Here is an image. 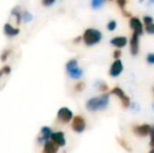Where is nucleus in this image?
<instances>
[{
	"instance_id": "obj_6",
	"label": "nucleus",
	"mask_w": 154,
	"mask_h": 153,
	"mask_svg": "<svg viewBox=\"0 0 154 153\" xmlns=\"http://www.w3.org/2000/svg\"><path fill=\"white\" fill-rule=\"evenodd\" d=\"M111 93L112 94H116V96H119V98L122 100V103H123V106L125 107V108H127V107H129L130 105V99L128 98L127 96H126L125 93H124V91L122 89H121L120 87H114L113 89L111 90Z\"/></svg>"
},
{
	"instance_id": "obj_1",
	"label": "nucleus",
	"mask_w": 154,
	"mask_h": 153,
	"mask_svg": "<svg viewBox=\"0 0 154 153\" xmlns=\"http://www.w3.org/2000/svg\"><path fill=\"white\" fill-rule=\"evenodd\" d=\"M108 103H109V96L108 94H102L101 96L88 100L87 103H86V108L89 111L103 110L108 106Z\"/></svg>"
},
{
	"instance_id": "obj_21",
	"label": "nucleus",
	"mask_w": 154,
	"mask_h": 153,
	"mask_svg": "<svg viewBox=\"0 0 154 153\" xmlns=\"http://www.w3.org/2000/svg\"><path fill=\"white\" fill-rule=\"evenodd\" d=\"M116 2H118V5L120 6L123 11H125V5H126V3H127V0H116Z\"/></svg>"
},
{
	"instance_id": "obj_23",
	"label": "nucleus",
	"mask_w": 154,
	"mask_h": 153,
	"mask_svg": "<svg viewBox=\"0 0 154 153\" xmlns=\"http://www.w3.org/2000/svg\"><path fill=\"white\" fill-rule=\"evenodd\" d=\"M150 135H151V142H150V145L152 146V148H154V126H153V127H151Z\"/></svg>"
},
{
	"instance_id": "obj_18",
	"label": "nucleus",
	"mask_w": 154,
	"mask_h": 153,
	"mask_svg": "<svg viewBox=\"0 0 154 153\" xmlns=\"http://www.w3.org/2000/svg\"><path fill=\"white\" fill-rule=\"evenodd\" d=\"M23 20H24L25 22H29V21L32 20V16L27 12V11H24V12H23Z\"/></svg>"
},
{
	"instance_id": "obj_33",
	"label": "nucleus",
	"mask_w": 154,
	"mask_h": 153,
	"mask_svg": "<svg viewBox=\"0 0 154 153\" xmlns=\"http://www.w3.org/2000/svg\"><path fill=\"white\" fill-rule=\"evenodd\" d=\"M80 40H81V38L79 37V38H77V39H75V42H79Z\"/></svg>"
},
{
	"instance_id": "obj_17",
	"label": "nucleus",
	"mask_w": 154,
	"mask_h": 153,
	"mask_svg": "<svg viewBox=\"0 0 154 153\" xmlns=\"http://www.w3.org/2000/svg\"><path fill=\"white\" fill-rule=\"evenodd\" d=\"M146 31H147V33H149V34H154V23L153 22H150V23H146Z\"/></svg>"
},
{
	"instance_id": "obj_27",
	"label": "nucleus",
	"mask_w": 154,
	"mask_h": 153,
	"mask_svg": "<svg viewBox=\"0 0 154 153\" xmlns=\"http://www.w3.org/2000/svg\"><path fill=\"white\" fill-rule=\"evenodd\" d=\"M119 143H120L121 145H122L126 150H129V151H130V150H131V149H130V148L127 146V144H126V142H125V141H123V139H119Z\"/></svg>"
},
{
	"instance_id": "obj_10",
	"label": "nucleus",
	"mask_w": 154,
	"mask_h": 153,
	"mask_svg": "<svg viewBox=\"0 0 154 153\" xmlns=\"http://www.w3.org/2000/svg\"><path fill=\"white\" fill-rule=\"evenodd\" d=\"M51 141H54L55 143H57L59 146H65V137H64V133L59 131V132H55V133H51Z\"/></svg>"
},
{
	"instance_id": "obj_26",
	"label": "nucleus",
	"mask_w": 154,
	"mask_h": 153,
	"mask_svg": "<svg viewBox=\"0 0 154 153\" xmlns=\"http://www.w3.org/2000/svg\"><path fill=\"white\" fill-rule=\"evenodd\" d=\"M147 61H148V63H150V64H154V54H150V55H148V57H147Z\"/></svg>"
},
{
	"instance_id": "obj_32",
	"label": "nucleus",
	"mask_w": 154,
	"mask_h": 153,
	"mask_svg": "<svg viewBox=\"0 0 154 153\" xmlns=\"http://www.w3.org/2000/svg\"><path fill=\"white\" fill-rule=\"evenodd\" d=\"M3 74H4V70H3V68H2V69H0V78H1V76Z\"/></svg>"
},
{
	"instance_id": "obj_25",
	"label": "nucleus",
	"mask_w": 154,
	"mask_h": 153,
	"mask_svg": "<svg viewBox=\"0 0 154 153\" xmlns=\"http://www.w3.org/2000/svg\"><path fill=\"white\" fill-rule=\"evenodd\" d=\"M10 53H11L10 50H4V51H3V54L1 55V61H5L6 58H8V55H10Z\"/></svg>"
},
{
	"instance_id": "obj_15",
	"label": "nucleus",
	"mask_w": 154,
	"mask_h": 153,
	"mask_svg": "<svg viewBox=\"0 0 154 153\" xmlns=\"http://www.w3.org/2000/svg\"><path fill=\"white\" fill-rule=\"evenodd\" d=\"M111 44L116 47H124L127 44V39L125 37H116L111 40Z\"/></svg>"
},
{
	"instance_id": "obj_35",
	"label": "nucleus",
	"mask_w": 154,
	"mask_h": 153,
	"mask_svg": "<svg viewBox=\"0 0 154 153\" xmlns=\"http://www.w3.org/2000/svg\"><path fill=\"white\" fill-rule=\"evenodd\" d=\"M140 1H143V0H140Z\"/></svg>"
},
{
	"instance_id": "obj_30",
	"label": "nucleus",
	"mask_w": 154,
	"mask_h": 153,
	"mask_svg": "<svg viewBox=\"0 0 154 153\" xmlns=\"http://www.w3.org/2000/svg\"><path fill=\"white\" fill-rule=\"evenodd\" d=\"M3 70H4V74H10V72H11V67L8 65H6V66H4V67H3Z\"/></svg>"
},
{
	"instance_id": "obj_9",
	"label": "nucleus",
	"mask_w": 154,
	"mask_h": 153,
	"mask_svg": "<svg viewBox=\"0 0 154 153\" xmlns=\"http://www.w3.org/2000/svg\"><path fill=\"white\" fill-rule=\"evenodd\" d=\"M130 26H131V29H133L134 32H136L137 34H140V35L143 34V24L138 18L133 17V18L130 19Z\"/></svg>"
},
{
	"instance_id": "obj_7",
	"label": "nucleus",
	"mask_w": 154,
	"mask_h": 153,
	"mask_svg": "<svg viewBox=\"0 0 154 153\" xmlns=\"http://www.w3.org/2000/svg\"><path fill=\"white\" fill-rule=\"evenodd\" d=\"M123 63L120 59H116V61L113 62V64L110 67V72L109 74L111 75L112 77H118L121 75V72H123Z\"/></svg>"
},
{
	"instance_id": "obj_20",
	"label": "nucleus",
	"mask_w": 154,
	"mask_h": 153,
	"mask_svg": "<svg viewBox=\"0 0 154 153\" xmlns=\"http://www.w3.org/2000/svg\"><path fill=\"white\" fill-rule=\"evenodd\" d=\"M84 88H85V83H84V82H80V83H78L77 85H75V89L77 90V91H82Z\"/></svg>"
},
{
	"instance_id": "obj_3",
	"label": "nucleus",
	"mask_w": 154,
	"mask_h": 153,
	"mask_svg": "<svg viewBox=\"0 0 154 153\" xmlns=\"http://www.w3.org/2000/svg\"><path fill=\"white\" fill-rule=\"evenodd\" d=\"M66 70L68 72V75L72 79H79L83 75V70L78 66L77 60H70L68 63L66 64Z\"/></svg>"
},
{
	"instance_id": "obj_29",
	"label": "nucleus",
	"mask_w": 154,
	"mask_h": 153,
	"mask_svg": "<svg viewBox=\"0 0 154 153\" xmlns=\"http://www.w3.org/2000/svg\"><path fill=\"white\" fill-rule=\"evenodd\" d=\"M107 85H106L105 83H100V89L103 90V91H105V90H107Z\"/></svg>"
},
{
	"instance_id": "obj_11",
	"label": "nucleus",
	"mask_w": 154,
	"mask_h": 153,
	"mask_svg": "<svg viewBox=\"0 0 154 153\" xmlns=\"http://www.w3.org/2000/svg\"><path fill=\"white\" fill-rule=\"evenodd\" d=\"M59 147L60 146L58 145L57 143H55L54 141L49 142V141H46L45 142V146H44V151L45 153H56L59 150Z\"/></svg>"
},
{
	"instance_id": "obj_5",
	"label": "nucleus",
	"mask_w": 154,
	"mask_h": 153,
	"mask_svg": "<svg viewBox=\"0 0 154 153\" xmlns=\"http://www.w3.org/2000/svg\"><path fill=\"white\" fill-rule=\"evenodd\" d=\"M72 129L75 131V132H83L85 130V127H86V124H85V120H84L82 116L80 115H77L73 118L72 120V125H71Z\"/></svg>"
},
{
	"instance_id": "obj_19",
	"label": "nucleus",
	"mask_w": 154,
	"mask_h": 153,
	"mask_svg": "<svg viewBox=\"0 0 154 153\" xmlns=\"http://www.w3.org/2000/svg\"><path fill=\"white\" fill-rule=\"evenodd\" d=\"M116 21H110L109 23H108V25H107V29H108V31H114L116 29Z\"/></svg>"
},
{
	"instance_id": "obj_16",
	"label": "nucleus",
	"mask_w": 154,
	"mask_h": 153,
	"mask_svg": "<svg viewBox=\"0 0 154 153\" xmlns=\"http://www.w3.org/2000/svg\"><path fill=\"white\" fill-rule=\"evenodd\" d=\"M105 0H91V6L93 8H100L104 4Z\"/></svg>"
},
{
	"instance_id": "obj_4",
	"label": "nucleus",
	"mask_w": 154,
	"mask_h": 153,
	"mask_svg": "<svg viewBox=\"0 0 154 153\" xmlns=\"http://www.w3.org/2000/svg\"><path fill=\"white\" fill-rule=\"evenodd\" d=\"M58 118L61 121L62 123H69L72 120V112L69 108L67 107H62L58 111Z\"/></svg>"
},
{
	"instance_id": "obj_34",
	"label": "nucleus",
	"mask_w": 154,
	"mask_h": 153,
	"mask_svg": "<svg viewBox=\"0 0 154 153\" xmlns=\"http://www.w3.org/2000/svg\"><path fill=\"white\" fill-rule=\"evenodd\" d=\"M150 3H154V0H150Z\"/></svg>"
},
{
	"instance_id": "obj_2",
	"label": "nucleus",
	"mask_w": 154,
	"mask_h": 153,
	"mask_svg": "<svg viewBox=\"0 0 154 153\" xmlns=\"http://www.w3.org/2000/svg\"><path fill=\"white\" fill-rule=\"evenodd\" d=\"M102 39V34L100 31L94 29H88L84 32L83 40L86 45H94L99 43Z\"/></svg>"
},
{
	"instance_id": "obj_14",
	"label": "nucleus",
	"mask_w": 154,
	"mask_h": 153,
	"mask_svg": "<svg viewBox=\"0 0 154 153\" xmlns=\"http://www.w3.org/2000/svg\"><path fill=\"white\" fill-rule=\"evenodd\" d=\"M41 133H42V136L39 139V142L40 143H43V142H46L48 141V139L51 136V130L49 127H42L41 129Z\"/></svg>"
},
{
	"instance_id": "obj_31",
	"label": "nucleus",
	"mask_w": 154,
	"mask_h": 153,
	"mask_svg": "<svg viewBox=\"0 0 154 153\" xmlns=\"http://www.w3.org/2000/svg\"><path fill=\"white\" fill-rule=\"evenodd\" d=\"M114 58H116V59H119V58L121 57V51L120 50H116L114 51Z\"/></svg>"
},
{
	"instance_id": "obj_8",
	"label": "nucleus",
	"mask_w": 154,
	"mask_h": 153,
	"mask_svg": "<svg viewBox=\"0 0 154 153\" xmlns=\"http://www.w3.org/2000/svg\"><path fill=\"white\" fill-rule=\"evenodd\" d=\"M138 36H140V34H137L136 32H134L133 35H132V38H131V41H130V43H131V54L133 56L137 55L138 53V48H140V45H138Z\"/></svg>"
},
{
	"instance_id": "obj_22",
	"label": "nucleus",
	"mask_w": 154,
	"mask_h": 153,
	"mask_svg": "<svg viewBox=\"0 0 154 153\" xmlns=\"http://www.w3.org/2000/svg\"><path fill=\"white\" fill-rule=\"evenodd\" d=\"M56 2V0H42V4L44 6H51Z\"/></svg>"
},
{
	"instance_id": "obj_13",
	"label": "nucleus",
	"mask_w": 154,
	"mask_h": 153,
	"mask_svg": "<svg viewBox=\"0 0 154 153\" xmlns=\"http://www.w3.org/2000/svg\"><path fill=\"white\" fill-rule=\"evenodd\" d=\"M20 33L19 29L17 27H14L10 24V23H5L4 24V34L8 37H14V36H17L18 34Z\"/></svg>"
},
{
	"instance_id": "obj_24",
	"label": "nucleus",
	"mask_w": 154,
	"mask_h": 153,
	"mask_svg": "<svg viewBox=\"0 0 154 153\" xmlns=\"http://www.w3.org/2000/svg\"><path fill=\"white\" fill-rule=\"evenodd\" d=\"M12 15H15V16L17 17V20H18V23L20 22V19H21V15H20V13L18 12V11H17V8L16 10H13V12H12Z\"/></svg>"
},
{
	"instance_id": "obj_28",
	"label": "nucleus",
	"mask_w": 154,
	"mask_h": 153,
	"mask_svg": "<svg viewBox=\"0 0 154 153\" xmlns=\"http://www.w3.org/2000/svg\"><path fill=\"white\" fill-rule=\"evenodd\" d=\"M144 22H145V24H146V23L153 22V19L151 18V17H149V16H145L144 17Z\"/></svg>"
},
{
	"instance_id": "obj_12",
	"label": "nucleus",
	"mask_w": 154,
	"mask_h": 153,
	"mask_svg": "<svg viewBox=\"0 0 154 153\" xmlns=\"http://www.w3.org/2000/svg\"><path fill=\"white\" fill-rule=\"evenodd\" d=\"M134 131H135V132L137 133L138 135H140V136H145V135H147V134H149V133H150L151 126H149L148 124L140 125V126L135 127Z\"/></svg>"
}]
</instances>
